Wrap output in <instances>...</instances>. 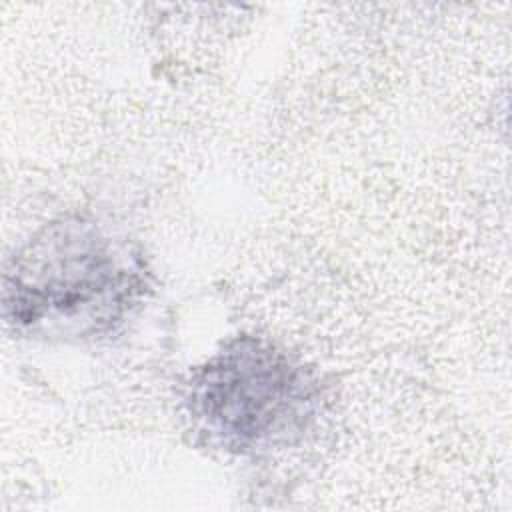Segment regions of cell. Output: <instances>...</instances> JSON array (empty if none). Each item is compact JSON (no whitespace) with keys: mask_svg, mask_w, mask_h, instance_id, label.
Here are the masks:
<instances>
[{"mask_svg":"<svg viewBox=\"0 0 512 512\" xmlns=\"http://www.w3.org/2000/svg\"><path fill=\"white\" fill-rule=\"evenodd\" d=\"M142 260L94 220L50 222L4 272V318L32 336H88L110 328L144 288Z\"/></svg>","mask_w":512,"mask_h":512,"instance_id":"6da1fadb","label":"cell"},{"mask_svg":"<svg viewBox=\"0 0 512 512\" xmlns=\"http://www.w3.org/2000/svg\"><path fill=\"white\" fill-rule=\"evenodd\" d=\"M190 410L226 450L276 448L306 428L314 384L284 352L238 338L196 370Z\"/></svg>","mask_w":512,"mask_h":512,"instance_id":"7a4b0ae2","label":"cell"}]
</instances>
